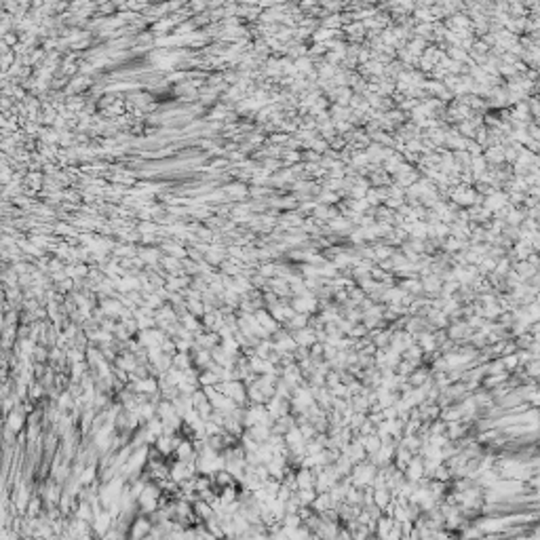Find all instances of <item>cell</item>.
Segmentation results:
<instances>
[{
  "instance_id": "cell-1",
  "label": "cell",
  "mask_w": 540,
  "mask_h": 540,
  "mask_svg": "<svg viewBox=\"0 0 540 540\" xmlns=\"http://www.w3.org/2000/svg\"><path fill=\"white\" fill-rule=\"evenodd\" d=\"M395 521L392 517H386V515H382V517L378 519V523H376V536L380 538V540H388V534L392 532V527H395Z\"/></svg>"
},
{
  "instance_id": "cell-2",
  "label": "cell",
  "mask_w": 540,
  "mask_h": 540,
  "mask_svg": "<svg viewBox=\"0 0 540 540\" xmlns=\"http://www.w3.org/2000/svg\"><path fill=\"white\" fill-rule=\"evenodd\" d=\"M23 420H26V416L21 414L19 407H15L13 412H9V430H13V433L17 435V430L23 428Z\"/></svg>"
},
{
  "instance_id": "cell-3",
  "label": "cell",
  "mask_w": 540,
  "mask_h": 540,
  "mask_svg": "<svg viewBox=\"0 0 540 540\" xmlns=\"http://www.w3.org/2000/svg\"><path fill=\"white\" fill-rule=\"evenodd\" d=\"M420 473H424V469H422V466H420V462H418V460H414V462L410 464V479H412V481H416V479L420 477Z\"/></svg>"
},
{
  "instance_id": "cell-4",
  "label": "cell",
  "mask_w": 540,
  "mask_h": 540,
  "mask_svg": "<svg viewBox=\"0 0 540 540\" xmlns=\"http://www.w3.org/2000/svg\"><path fill=\"white\" fill-rule=\"evenodd\" d=\"M365 446H367V450H369V452H378V448H380V441H378L376 437H367Z\"/></svg>"
}]
</instances>
